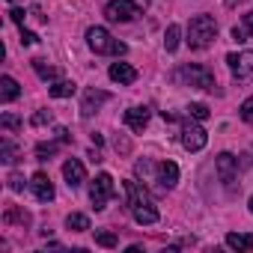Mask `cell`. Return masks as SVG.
<instances>
[{"label": "cell", "mask_w": 253, "mask_h": 253, "mask_svg": "<svg viewBox=\"0 0 253 253\" xmlns=\"http://www.w3.org/2000/svg\"><path fill=\"white\" fill-rule=\"evenodd\" d=\"M9 3H15V0H9Z\"/></svg>", "instance_id": "41"}, {"label": "cell", "mask_w": 253, "mask_h": 253, "mask_svg": "<svg viewBox=\"0 0 253 253\" xmlns=\"http://www.w3.org/2000/svg\"><path fill=\"white\" fill-rule=\"evenodd\" d=\"M104 15L113 24H128V21H134L140 15V6L134 3V0H110V3L104 6Z\"/></svg>", "instance_id": "6"}, {"label": "cell", "mask_w": 253, "mask_h": 253, "mask_svg": "<svg viewBox=\"0 0 253 253\" xmlns=\"http://www.w3.org/2000/svg\"><path fill=\"white\" fill-rule=\"evenodd\" d=\"M232 39H235L238 45H244V42H250L253 36L247 33V27H244V24H235V27H232Z\"/></svg>", "instance_id": "31"}, {"label": "cell", "mask_w": 253, "mask_h": 253, "mask_svg": "<svg viewBox=\"0 0 253 253\" xmlns=\"http://www.w3.org/2000/svg\"><path fill=\"white\" fill-rule=\"evenodd\" d=\"M57 149H60V140H54V143H39V146H36V161H51V158L57 155Z\"/></svg>", "instance_id": "25"}, {"label": "cell", "mask_w": 253, "mask_h": 253, "mask_svg": "<svg viewBox=\"0 0 253 253\" xmlns=\"http://www.w3.org/2000/svg\"><path fill=\"white\" fill-rule=\"evenodd\" d=\"M18 95H21V86H18V81H15L12 75H3V78H0V101L9 104V101H15Z\"/></svg>", "instance_id": "17"}, {"label": "cell", "mask_w": 253, "mask_h": 253, "mask_svg": "<svg viewBox=\"0 0 253 253\" xmlns=\"http://www.w3.org/2000/svg\"><path fill=\"white\" fill-rule=\"evenodd\" d=\"M6 182H9V191H15V194H18V191H24V185H30V182H24V176H21V173H9V179H6Z\"/></svg>", "instance_id": "32"}, {"label": "cell", "mask_w": 253, "mask_h": 253, "mask_svg": "<svg viewBox=\"0 0 253 253\" xmlns=\"http://www.w3.org/2000/svg\"><path fill=\"white\" fill-rule=\"evenodd\" d=\"M33 72H36L42 81H60V69L48 66L45 60H33Z\"/></svg>", "instance_id": "22"}, {"label": "cell", "mask_w": 253, "mask_h": 253, "mask_svg": "<svg viewBox=\"0 0 253 253\" xmlns=\"http://www.w3.org/2000/svg\"><path fill=\"white\" fill-rule=\"evenodd\" d=\"M134 173H137V179H140L143 185L158 182V164H155V161H149V158H140V161L134 164ZM158 191H161V188H158Z\"/></svg>", "instance_id": "16"}, {"label": "cell", "mask_w": 253, "mask_h": 253, "mask_svg": "<svg viewBox=\"0 0 253 253\" xmlns=\"http://www.w3.org/2000/svg\"><path fill=\"white\" fill-rule=\"evenodd\" d=\"M238 116H241L244 122H253V95L241 101V107H238Z\"/></svg>", "instance_id": "30"}, {"label": "cell", "mask_w": 253, "mask_h": 253, "mask_svg": "<svg viewBox=\"0 0 253 253\" xmlns=\"http://www.w3.org/2000/svg\"><path fill=\"white\" fill-rule=\"evenodd\" d=\"M9 18H12L15 24H24V9H9Z\"/></svg>", "instance_id": "34"}, {"label": "cell", "mask_w": 253, "mask_h": 253, "mask_svg": "<svg viewBox=\"0 0 253 253\" xmlns=\"http://www.w3.org/2000/svg\"><path fill=\"white\" fill-rule=\"evenodd\" d=\"M63 179H66V185L75 191V188H81L84 182H86V170H84V164L78 161V158H69L66 164H63Z\"/></svg>", "instance_id": "13"}, {"label": "cell", "mask_w": 253, "mask_h": 253, "mask_svg": "<svg viewBox=\"0 0 253 253\" xmlns=\"http://www.w3.org/2000/svg\"><path fill=\"white\" fill-rule=\"evenodd\" d=\"M125 197H128V209H131V217L140 223V226H152V223H158V209H155V200H152V194L146 191V185L143 182H137V179H128L125 182Z\"/></svg>", "instance_id": "1"}, {"label": "cell", "mask_w": 253, "mask_h": 253, "mask_svg": "<svg viewBox=\"0 0 253 253\" xmlns=\"http://www.w3.org/2000/svg\"><path fill=\"white\" fill-rule=\"evenodd\" d=\"M214 170H217V179H220L229 191H235V179H238V158H235L232 152H220V155L214 158Z\"/></svg>", "instance_id": "8"}, {"label": "cell", "mask_w": 253, "mask_h": 253, "mask_svg": "<svg viewBox=\"0 0 253 253\" xmlns=\"http://www.w3.org/2000/svg\"><path fill=\"white\" fill-rule=\"evenodd\" d=\"M57 140H60V143H72V134H69L66 128H57Z\"/></svg>", "instance_id": "36"}, {"label": "cell", "mask_w": 253, "mask_h": 253, "mask_svg": "<svg viewBox=\"0 0 253 253\" xmlns=\"http://www.w3.org/2000/svg\"><path fill=\"white\" fill-rule=\"evenodd\" d=\"M238 3H241V0H226V6H229V9H232V6H238Z\"/></svg>", "instance_id": "39"}, {"label": "cell", "mask_w": 253, "mask_h": 253, "mask_svg": "<svg viewBox=\"0 0 253 253\" xmlns=\"http://www.w3.org/2000/svg\"><path fill=\"white\" fill-rule=\"evenodd\" d=\"M226 244L232 250H238V253H247V250H253V232L250 235L247 232H229L226 235Z\"/></svg>", "instance_id": "19"}, {"label": "cell", "mask_w": 253, "mask_h": 253, "mask_svg": "<svg viewBox=\"0 0 253 253\" xmlns=\"http://www.w3.org/2000/svg\"><path fill=\"white\" fill-rule=\"evenodd\" d=\"M226 66L232 72V78L241 84V81H250L253 78V51H238V54H226Z\"/></svg>", "instance_id": "9"}, {"label": "cell", "mask_w": 253, "mask_h": 253, "mask_svg": "<svg viewBox=\"0 0 253 253\" xmlns=\"http://www.w3.org/2000/svg\"><path fill=\"white\" fill-rule=\"evenodd\" d=\"M176 78L194 89H206V92H217V81H214V72L209 66H200V63H185Z\"/></svg>", "instance_id": "4"}, {"label": "cell", "mask_w": 253, "mask_h": 253, "mask_svg": "<svg viewBox=\"0 0 253 253\" xmlns=\"http://www.w3.org/2000/svg\"><path fill=\"white\" fill-rule=\"evenodd\" d=\"M0 125H3V131H18V128H21V116L3 113V116H0Z\"/></svg>", "instance_id": "29"}, {"label": "cell", "mask_w": 253, "mask_h": 253, "mask_svg": "<svg viewBox=\"0 0 253 253\" xmlns=\"http://www.w3.org/2000/svg\"><path fill=\"white\" fill-rule=\"evenodd\" d=\"M188 116H191V119H197V122H206V119L211 116V110H209L206 104L194 101V104H188Z\"/></svg>", "instance_id": "26"}, {"label": "cell", "mask_w": 253, "mask_h": 253, "mask_svg": "<svg viewBox=\"0 0 253 253\" xmlns=\"http://www.w3.org/2000/svg\"><path fill=\"white\" fill-rule=\"evenodd\" d=\"M30 191H33V197L39 200V203H51L54 197H57V191H54V182L48 179V173H33V179H30Z\"/></svg>", "instance_id": "10"}, {"label": "cell", "mask_w": 253, "mask_h": 253, "mask_svg": "<svg viewBox=\"0 0 253 253\" xmlns=\"http://www.w3.org/2000/svg\"><path fill=\"white\" fill-rule=\"evenodd\" d=\"M51 119H54V113H51L48 107H39V110L30 116V125H33V128H42V125H48Z\"/></svg>", "instance_id": "27"}, {"label": "cell", "mask_w": 253, "mask_h": 253, "mask_svg": "<svg viewBox=\"0 0 253 253\" xmlns=\"http://www.w3.org/2000/svg\"><path fill=\"white\" fill-rule=\"evenodd\" d=\"M241 24H244V27H247V33L253 36V9H250V12H247L244 18H241Z\"/></svg>", "instance_id": "35"}, {"label": "cell", "mask_w": 253, "mask_h": 253, "mask_svg": "<svg viewBox=\"0 0 253 253\" xmlns=\"http://www.w3.org/2000/svg\"><path fill=\"white\" fill-rule=\"evenodd\" d=\"M250 214H253V197H250Z\"/></svg>", "instance_id": "40"}, {"label": "cell", "mask_w": 253, "mask_h": 253, "mask_svg": "<svg viewBox=\"0 0 253 253\" xmlns=\"http://www.w3.org/2000/svg\"><path fill=\"white\" fill-rule=\"evenodd\" d=\"M86 45H89L92 54H110V57H122L125 51H128V45L119 42V39H113L110 30L107 27H98V24L86 30Z\"/></svg>", "instance_id": "3"}, {"label": "cell", "mask_w": 253, "mask_h": 253, "mask_svg": "<svg viewBox=\"0 0 253 253\" xmlns=\"http://www.w3.org/2000/svg\"><path fill=\"white\" fill-rule=\"evenodd\" d=\"M30 211L27 209H21V206H9L6 211H3V223L6 226H12V223H18V226H30Z\"/></svg>", "instance_id": "18"}, {"label": "cell", "mask_w": 253, "mask_h": 253, "mask_svg": "<svg viewBox=\"0 0 253 253\" xmlns=\"http://www.w3.org/2000/svg\"><path fill=\"white\" fill-rule=\"evenodd\" d=\"M95 244H98V247H116V244H119V238H116V232L101 229V232H95Z\"/></svg>", "instance_id": "28"}, {"label": "cell", "mask_w": 253, "mask_h": 253, "mask_svg": "<svg viewBox=\"0 0 253 253\" xmlns=\"http://www.w3.org/2000/svg\"><path fill=\"white\" fill-rule=\"evenodd\" d=\"M206 143H209L206 128H203L197 119H191V116H188V122H182V146H185L188 152H200Z\"/></svg>", "instance_id": "7"}, {"label": "cell", "mask_w": 253, "mask_h": 253, "mask_svg": "<svg viewBox=\"0 0 253 253\" xmlns=\"http://www.w3.org/2000/svg\"><path fill=\"white\" fill-rule=\"evenodd\" d=\"M66 229H72V232H86V229H89V217L81 214V211H72V214L66 217Z\"/></svg>", "instance_id": "23"}, {"label": "cell", "mask_w": 253, "mask_h": 253, "mask_svg": "<svg viewBox=\"0 0 253 253\" xmlns=\"http://www.w3.org/2000/svg\"><path fill=\"white\" fill-rule=\"evenodd\" d=\"M107 75H110V81H116L119 86H128V84L137 81V69H134L131 63H113Z\"/></svg>", "instance_id": "15"}, {"label": "cell", "mask_w": 253, "mask_h": 253, "mask_svg": "<svg viewBox=\"0 0 253 253\" xmlns=\"http://www.w3.org/2000/svg\"><path fill=\"white\" fill-rule=\"evenodd\" d=\"M179 42H182V27H179V24H170L167 33H164V48L173 54V51L179 48Z\"/></svg>", "instance_id": "24"}, {"label": "cell", "mask_w": 253, "mask_h": 253, "mask_svg": "<svg viewBox=\"0 0 253 253\" xmlns=\"http://www.w3.org/2000/svg\"><path fill=\"white\" fill-rule=\"evenodd\" d=\"M113 194H116L113 176H110V173H98V176L92 179V185H89V203H92V209H95V211L107 209V203H110Z\"/></svg>", "instance_id": "5"}, {"label": "cell", "mask_w": 253, "mask_h": 253, "mask_svg": "<svg viewBox=\"0 0 253 253\" xmlns=\"http://www.w3.org/2000/svg\"><path fill=\"white\" fill-rule=\"evenodd\" d=\"M217 39V21L211 15H194L191 24H188V45L191 51H206L209 45H214Z\"/></svg>", "instance_id": "2"}, {"label": "cell", "mask_w": 253, "mask_h": 253, "mask_svg": "<svg viewBox=\"0 0 253 253\" xmlns=\"http://www.w3.org/2000/svg\"><path fill=\"white\" fill-rule=\"evenodd\" d=\"M107 101H110V92H104V89H86L84 98H81V113H84V116H92V113H98L101 104H107Z\"/></svg>", "instance_id": "12"}, {"label": "cell", "mask_w": 253, "mask_h": 253, "mask_svg": "<svg viewBox=\"0 0 253 253\" xmlns=\"http://www.w3.org/2000/svg\"><path fill=\"white\" fill-rule=\"evenodd\" d=\"M149 119H152V110L146 107V104H137V107H128V110H125V116H122V122L125 125H128V128L131 131H143L146 128V125H149Z\"/></svg>", "instance_id": "11"}, {"label": "cell", "mask_w": 253, "mask_h": 253, "mask_svg": "<svg viewBox=\"0 0 253 253\" xmlns=\"http://www.w3.org/2000/svg\"><path fill=\"white\" fill-rule=\"evenodd\" d=\"M179 185V167L173 164V161H161L158 164V188L167 194V191H173Z\"/></svg>", "instance_id": "14"}, {"label": "cell", "mask_w": 253, "mask_h": 253, "mask_svg": "<svg viewBox=\"0 0 253 253\" xmlns=\"http://www.w3.org/2000/svg\"><path fill=\"white\" fill-rule=\"evenodd\" d=\"M39 39H36V33H30V30H24V24H21V45H36Z\"/></svg>", "instance_id": "33"}, {"label": "cell", "mask_w": 253, "mask_h": 253, "mask_svg": "<svg viewBox=\"0 0 253 253\" xmlns=\"http://www.w3.org/2000/svg\"><path fill=\"white\" fill-rule=\"evenodd\" d=\"M18 158H21V149H18V146H15V143H12L9 137H3V140H0V161L12 167V164H15Z\"/></svg>", "instance_id": "20"}, {"label": "cell", "mask_w": 253, "mask_h": 253, "mask_svg": "<svg viewBox=\"0 0 253 253\" xmlns=\"http://www.w3.org/2000/svg\"><path fill=\"white\" fill-rule=\"evenodd\" d=\"M113 146H116V152H128V149H131V146H128V140H119V137H116V143H113Z\"/></svg>", "instance_id": "37"}, {"label": "cell", "mask_w": 253, "mask_h": 253, "mask_svg": "<svg viewBox=\"0 0 253 253\" xmlns=\"http://www.w3.org/2000/svg\"><path fill=\"white\" fill-rule=\"evenodd\" d=\"M75 89H78V86H75L72 81H63V78H60V81H54V84L48 86V92H51L54 98H72V95H75Z\"/></svg>", "instance_id": "21"}, {"label": "cell", "mask_w": 253, "mask_h": 253, "mask_svg": "<svg viewBox=\"0 0 253 253\" xmlns=\"http://www.w3.org/2000/svg\"><path fill=\"white\" fill-rule=\"evenodd\" d=\"M89 161H92V164H98V161H101V155H98V146H95V149L89 152Z\"/></svg>", "instance_id": "38"}]
</instances>
